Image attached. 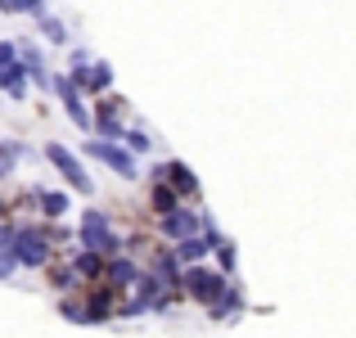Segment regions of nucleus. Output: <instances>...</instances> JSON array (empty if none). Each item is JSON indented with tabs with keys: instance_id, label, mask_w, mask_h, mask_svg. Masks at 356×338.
<instances>
[{
	"instance_id": "obj_1",
	"label": "nucleus",
	"mask_w": 356,
	"mask_h": 338,
	"mask_svg": "<svg viewBox=\"0 0 356 338\" xmlns=\"http://www.w3.org/2000/svg\"><path fill=\"white\" fill-rule=\"evenodd\" d=\"M81 243H86L90 252H104V257L118 248V239L108 234V221L99 217V212H86V221H81Z\"/></svg>"
},
{
	"instance_id": "obj_2",
	"label": "nucleus",
	"mask_w": 356,
	"mask_h": 338,
	"mask_svg": "<svg viewBox=\"0 0 356 338\" xmlns=\"http://www.w3.org/2000/svg\"><path fill=\"white\" fill-rule=\"evenodd\" d=\"M90 154H95V158H104V163L113 167L118 176H127V181H136V172H140V167H136V158H131L127 149H118L113 140H90Z\"/></svg>"
},
{
	"instance_id": "obj_3",
	"label": "nucleus",
	"mask_w": 356,
	"mask_h": 338,
	"mask_svg": "<svg viewBox=\"0 0 356 338\" xmlns=\"http://www.w3.org/2000/svg\"><path fill=\"white\" fill-rule=\"evenodd\" d=\"M14 257L27 261V266H41V261L50 257V239L36 234V230H18L14 234Z\"/></svg>"
},
{
	"instance_id": "obj_4",
	"label": "nucleus",
	"mask_w": 356,
	"mask_h": 338,
	"mask_svg": "<svg viewBox=\"0 0 356 338\" xmlns=\"http://www.w3.org/2000/svg\"><path fill=\"white\" fill-rule=\"evenodd\" d=\"M45 154H50V163L59 167L63 176H68V185H72V190H81V194L90 190V181H86V172H81V163H77V158H72L63 145H45Z\"/></svg>"
},
{
	"instance_id": "obj_5",
	"label": "nucleus",
	"mask_w": 356,
	"mask_h": 338,
	"mask_svg": "<svg viewBox=\"0 0 356 338\" xmlns=\"http://www.w3.org/2000/svg\"><path fill=\"white\" fill-rule=\"evenodd\" d=\"M185 289H190L199 303H217L221 298V280L212 275V271H203V266H194L190 275H185Z\"/></svg>"
},
{
	"instance_id": "obj_6",
	"label": "nucleus",
	"mask_w": 356,
	"mask_h": 338,
	"mask_svg": "<svg viewBox=\"0 0 356 338\" xmlns=\"http://www.w3.org/2000/svg\"><path fill=\"white\" fill-rule=\"evenodd\" d=\"M199 230V217H190V212L181 208H167L163 212V234H172V239H185V234Z\"/></svg>"
},
{
	"instance_id": "obj_7",
	"label": "nucleus",
	"mask_w": 356,
	"mask_h": 338,
	"mask_svg": "<svg viewBox=\"0 0 356 338\" xmlns=\"http://www.w3.org/2000/svg\"><path fill=\"white\" fill-rule=\"evenodd\" d=\"M104 275H108V284H140V271L131 266V261H104Z\"/></svg>"
},
{
	"instance_id": "obj_8",
	"label": "nucleus",
	"mask_w": 356,
	"mask_h": 338,
	"mask_svg": "<svg viewBox=\"0 0 356 338\" xmlns=\"http://www.w3.org/2000/svg\"><path fill=\"white\" fill-rule=\"evenodd\" d=\"M36 203H41L45 217H63L68 212V194H59V190H36Z\"/></svg>"
},
{
	"instance_id": "obj_9",
	"label": "nucleus",
	"mask_w": 356,
	"mask_h": 338,
	"mask_svg": "<svg viewBox=\"0 0 356 338\" xmlns=\"http://www.w3.org/2000/svg\"><path fill=\"white\" fill-rule=\"evenodd\" d=\"M158 176H172V181H176V185H181V190H185V194H199V181H194V176H190V172H185V167H181V163H167V167H163V172H158Z\"/></svg>"
},
{
	"instance_id": "obj_10",
	"label": "nucleus",
	"mask_w": 356,
	"mask_h": 338,
	"mask_svg": "<svg viewBox=\"0 0 356 338\" xmlns=\"http://www.w3.org/2000/svg\"><path fill=\"white\" fill-rule=\"evenodd\" d=\"M208 248H212L208 239H190V234H185V243H181V248H176V257H181V261H194V257H203V252H208Z\"/></svg>"
},
{
	"instance_id": "obj_11",
	"label": "nucleus",
	"mask_w": 356,
	"mask_h": 338,
	"mask_svg": "<svg viewBox=\"0 0 356 338\" xmlns=\"http://www.w3.org/2000/svg\"><path fill=\"white\" fill-rule=\"evenodd\" d=\"M108 81H113V68H108V63H95V68H90V86L86 90H108Z\"/></svg>"
},
{
	"instance_id": "obj_12",
	"label": "nucleus",
	"mask_w": 356,
	"mask_h": 338,
	"mask_svg": "<svg viewBox=\"0 0 356 338\" xmlns=\"http://www.w3.org/2000/svg\"><path fill=\"white\" fill-rule=\"evenodd\" d=\"M23 72H27V68H9L5 77H0V86H5V90H14V95H23Z\"/></svg>"
},
{
	"instance_id": "obj_13",
	"label": "nucleus",
	"mask_w": 356,
	"mask_h": 338,
	"mask_svg": "<svg viewBox=\"0 0 356 338\" xmlns=\"http://www.w3.org/2000/svg\"><path fill=\"white\" fill-rule=\"evenodd\" d=\"M154 208H158V212L176 208V190H167V185H158V190H154Z\"/></svg>"
},
{
	"instance_id": "obj_14",
	"label": "nucleus",
	"mask_w": 356,
	"mask_h": 338,
	"mask_svg": "<svg viewBox=\"0 0 356 338\" xmlns=\"http://www.w3.org/2000/svg\"><path fill=\"white\" fill-rule=\"evenodd\" d=\"M41 27H45V36H50V41H63V27L54 23V18H45V14H41Z\"/></svg>"
},
{
	"instance_id": "obj_15",
	"label": "nucleus",
	"mask_w": 356,
	"mask_h": 338,
	"mask_svg": "<svg viewBox=\"0 0 356 338\" xmlns=\"http://www.w3.org/2000/svg\"><path fill=\"white\" fill-rule=\"evenodd\" d=\"M221 271H235V248L230 243H221Z\"/></svg>"
},
{
	"instance_id": "obj_16",
	"label": "nucleus",
	"mask_w": 356,
	"mask_h": 338,
	"mask_svg": "<svg viewBox=\"0 0 356 338\" xmlns=\"http://www.w3.org/2000/svg\"><path fill=\"white\" fill-rule=\"evenodd\" d=\"M18 154H23V145H0V163H14Z\"/></svg>"
},
{
	"instance_id": "obj_17",
	"label": "nucleus",
	"mask_w": 356,
	"mask_h": 338,
	"mask_svg": "<svg viewBox=\"0 0 356 338\" xmlns=\"http://www.w3.org/2000/svg\"><path fill=\"white\" fill-rule=\"evenodd\" d=\"M127 145H131V149H145V145H149V140H145V136H140V131H127Z\"/></svg>"
},
{
	"instance_id": "obj_18",
	"label": "nucleus",
	"mask_w": 356,
	"mask_h": 338,
	"mask_svg": "<svg viewBox=\"0 0 356 338\" xmlns=\"http://www.w3.org/2000/svg\"><path fill=\"white\" fill-rule=\"evenodd\" d=\"M14 63V45H0V68H9Z\"/></svg>"
}]
</instances>
